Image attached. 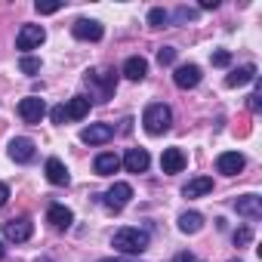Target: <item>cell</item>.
<instances>
[{
  "mask_svg": "<svg viewBox=\"0 0 262 262\" xmlns=\"http://www.w3.org/2000/svg\"><path fill=\"white\" fill-rule=\"evenodd\" d=\"M111 247L120 250L123 256H139L148 250V234L139 231V228H117L114 237H111Z\"/></svg>",
  "mask_w": 262,
  "mask_h": 262,
  "instance_id": "1",
  "label": "cell"
},
{
  "mask_svg": "<svg viewBox=\"0 0 262 262\" xmlns=\"http://www.w3.org/2000/svg\"><path fill=\"white\" fill-rule=\"evenodd\" d=\"M142 123H145V133H148V136H164L167 129H170V123H173L170 105L151 102V105L145 108V114H142Z\"/></svg>",
  "mask_w": 262,
  "mask_h": 262,
  "instance_id": "2",
  "label": "cell"
},
{
  "mask_svg": "<svg viewBox=\"0 0 262 262\" xmlns=\"http://www.w3.org/2000/svg\"><path fill=\"white\" fill-rule=\"evenodd\" d=\"M86 83H90L93 90H99V99H102V102L111 99L114 90H117V77H114V71H108V68H102V71H90V74H86Z\"/></svg>",
  "mask_w": 262,
  "mask_h": 262,
  "instance_id": "3",
  "label": "cell"
},
{
  "mask_svg": "<svg viewBox=\"0 0 262 262\" xmlns=\"http://www.w3.org/2000/svg\"><path fill=\"white\" fill-rule=\"evenodd\" d=\"M31 234H34V222H31L28 216H19V219L4 222V237L13 241V244H25Z\"/></svg>",
  "mask_w": 262,
  "mask_h": 262,
  "instance_id": "4",
  "label": "cell"
},
{
  "mask_svg": "<svg viewBox=\"0 0 262 262\" xmlns=\"http://www.w3.org/2000/svg\"><path fill=\"white\" fill-rule=\"evenodd\" d=\"M129 201H133V185H129V182H114L108 191H105V207L108 210H123Z\"/></svg>",
  "mask_w": 262,
  "mask_h": 262,
  "instance_id": "5",
  "label": "cell"
},
{
  "mask_svg": "<svg viewBox=\"0 0 262 262\" xmlns=\"http://www.w3.org/2000/svg\"><path fill=\"white\" fill-rule=\"evenodd\" d=\"M108 139H114L111 123H90V126L80 129V142H86V145H105Z\"/></svg>",
  "mask_w": 262,
  "mask_h": 262,
  "instance_id": "6",
  "label": "cell"
},
{
  "mask_svg": "<svg viewBox=\"0 0 262 262\" xmlns=\"http://www.w3.org/2000/svg\"><path fill=\"white\" fill-rule=\"evenodd\" d=\"M19 114H22L25 123H40L43 114H47V105H43L40 96H25V99L19 102Z\"/></svg>",
  "mask_w": 262,
  "mask_h": 262,
  "instance_id": "7",
  "label": "cell"
},
{
  "mask_svg": "<svg viewBox=\"0 0 262 262\" xmlns=\"http://www.w3.org/2000/svg\"><path fill=\"white\" fill-rule=\"evenodd\" d=\"M201 65H194V62H188V65H179L176 71H173V80H176V86L179 90H194L198 83H201Z\"/></svg>",
  "mask_w": 262,
  "mask_h": 262,
  "instance_id": "8",
  "label": "cell"
},
{
  "mask_svg": "<svg viewBox=\"0 0 262 262\" xmlns=\"http://www.w3.org/2000/svg\"><path fill=\"white\" fill-rule=\"evenodd\" d=\"M71 34H74L77 40H102L105 28H102V22H96V19H77V22L71 25Z\"/></svg>",
  "mask_w": 262,
  "mask_h": 262,
  "instance_id": "9",
  "label": "cell"
},
{
  "mask_svg": "<svg viewBox=\"0 0 262 262\" xmlns=\"http://www.w3.org/2000/svg\"><path fill=\"white\" fill-rule=\"evenodd\" d=\"M43 40H47V31L40 25H22L19 37H16V47L19 50H37Z\"/></svg>",
  "mask_w": 262,
  "mask_h": 262,
  "instance_id": "10",
  "label": "cell"
},
{
  "mask_svg": "<svg viewBox=\"0 0 262 262\" xmlns=\"http://www.w3.org/2000/svg\"><path fill=\"white\" fill-rule=\"evenodd\" d=\"M34 155H37V148H34V142H31V139L16 136V139L10 142V158H13L16 164H31V161H34Z\"/></svg>",
  "mask_w": 262,
  "mask_h": 262,
  "instance_id": "11",
  "label": "cell"
},
{
  "mask_svg": "<svg viewBox=\"0 0 262 262\" xmlns=\"http://www.w3.org/2000/svg\"><path fill=\"white\" fill-rule=\"evenodd\" d=\"M123 167H126V173H145L148 170V164H151V158H148V151L145 148H129L126 155H123V161H120Z\"/></svg>",
  "mask_w": 262,
  "mask_h": 262,
  "instance_id": "12",
  "label": "cell"
},
{
  "mask_svg": "<svg viewBox=\"0 0 262 262\" xmlns=\"http://www.w3.org/2000/svg\"><path fill=\"white\" fill-rule=\"evenodd\" d=\"M216 170H219L222 176H237V173L244 170V155H237V151H222V155L216 158Z\"/></svg>",
  "mask_w": 262,
  "mask_h": 262,
  "instance_id": "13",
  "label": "cell"
},
{
  "mask_svg": "<svg viewBox=\"0 0 262 262\" xmlns=\"http://www.w3.org/2000/svg\"><path fill=\"white\" fill-rule=\"evenodd\" d=\"M161 170L164 173H182L185 170V155H182V148H164V155H161Z\"/></svg>",
  "mask_w": 262,
  "mask_h": 262,
  "instance_id": "14",
  "label": "cell"
},
{
  "mask_svg": "<svg viewBox=\"0 0 262 262\" xmlns=\"http://www.w3.org/2000/svg\"><path fill=\"white\" fill-rule=\"evenodd\" d=\"M234 210L247 219H259L262 216V198L259 194H244V198L234 201Z\"/></svg>",
  "mask_w": 262,
  "mask_h": 262,
  "instance_id": "15",
  "label": "cell"
},
{
  "mask_svg": "<svg viewBox=\"0 0 262 262\" xmlns=\"http://www.w3.org/2000/svg\"><path fill=\"white\" fill-rule=\"evenodd\" d=\"M47 222H50L53 228L65 231V228H71V222H74V213H71L68 207H62V204H53V207L47 210Z\"/></svg>",
  "mask_w": 262,
  "mask_h": 262,
  "instance_id": "16",
  "label": "cell"
},
{
  "mask_svg": "<svg viewBox=\"0 0 262 262\" xmlns=\"http://www.w3.org/2000/svg\"><path fill=\"white\" fill-rule=\"evenodd\" d=\"M93 170H96L99 176H114V173L120 170V158H117L114 151H102V155L96 158V164H93Z\"/></svg>",
  "mask_w": 262,
  "mask_h": 262,
  "instance_id": "17",
  "label": "cell"
},
{
  "mask_svg": "<svg viewBox=\"0 0 262 262\" xmlns=\"http://www.w3.org/2000/svg\"><path fill=\"white\" fill-rule=\"evenodd\" d=\"M123 74H126V80H145L148 62H145L142 56H129V59L123 62Z\"/></svg>",
  "mask_w": 262,
  "mask_h": 262,
  "instance_id": "18",
  "label": "cell"
},
{
  "mask_svg": "<svg viewBox=\"0 0 262 262\" xmlns=\"http://www.w3.org/2000/svg\"><path fill=\"white\" fill-rule=\"evenodd\" d=\"M213 191V179L210 176H198V179H188V185L182 188V198H204Z\"/></svg>",
  "mask_w": 262,
  "mask_h": 262,
  "instance_id": "19",
  "label": "cell"
},
{
  "mask_svg": "<svg viewBox=\"0 0 262 262\" xmlns=\"http://www.w3.org/2000/svg\"><path fill=\"white\" fill-rule=\"evenodd\" d=\"M86 114H90V99H86V96L68 99V105H65V117H68V120H83Z\"/></svg>",
  "mask_w": 262,
  "mask_h": 262,
  "instance_id": "20",
  "label": "cell"
},
{
  "mask_svg": "<svg viewBox=\"0 0 262 262\" xmlns=\"http://www.w3.org/2000/svg\"><path fill=\"white\" fill-rule=\"evenodd\" d=\"M43 170H47V179H50L53 185H68V179H71V176H68V170H65V164H62L59 158H50Z\"/></svg>",
  "mask_w": 262,
  "mask_h": 262,
  "instance_id": "21",
  "label": "cell"
},
{
  "mask_svg": "<svg viewBox=\"0 0 262 262\" xmlns=\"http://www.w3.org/2000/svg\"><path fill=\"white\" fill-rule=\"evenodd\" d=\"M204 228V216L198 213V210H185L182 216H179V231L182 234H198Z\"/></svg>",
  "mask_w": 262,
  "mask_h": 262,
  "instance_id": "22",
  "label": "cell"
},
{
  "mask_svg": "<svg viewBox=\"0 0 262 262\" xmlns=\"http://www.w3.org/2000/svg\"><path fill=\"white\" fill-rule=\"evenodd\" d=\"M250 80H256V65H241L225 77V86H244Z\"/></svg>",
  "mask_w": 262,
  "mask_h": 262,
  "instance_id": "23",
  "label": "cell"
},
{
  "mask_svg": "<svg viewBox=\"0 0 262 262\" xmlns=\"http://www.w3.org/2000/svg\"><path fill=\"white\" fill-rule=\"evenodd\" d=\"M170 19H173V16H170L167 10H161V7L148 13V25H151V28H167V25H170Z\"/></svg>",
  "mask_w": 262,
  "mask_h": 262,
  "instance_id": "24",
  "label": "cell"
},
{
  "mask_svg": "<svg viewBox=\"0 0 262 262\" xmlns=\"http://www.w3.org/2000/svg\"><path fill=\"white\" fill-rule=\"evenodd\" d=\"M19 68H22L25 74H37V71H40V59H34V56H22V59H19Z\"/></svg>",
  "mask_w": 262,
  "mask_h": 262,
  "instance_id": "25",
  "label": "cell"
},
{
  "mask_svg": "<svg viewBox=\"0 0 262 262\" xmlns=\"http://www.w3.org/2000/svg\"><path fill=\"white\" fill-rule=\"evenodd\" d=\"M158 62H161V65H173V62H176V50H173V47H161V50H158Z\"/></svg>",
  "mask_w": 262,
  "mask_h": 262,
  "instance_id": "26",
  "label": "cell"
},
{
  "mask_svg": "<svg viewBox=\"0 0 262 262\" xmlns=\"http://www.w3.org/2000/svg\"><path fill=\"white\" fill-rule=\"evenodd\" d=\"M250 241H253V231H250V228H237V231H234V244H237V247H247Z\"/></svg>",
  "mask_w": 262,
  "mask_h": 262,
  "instance_id": "27",
  "label": "cell"
},
{
  "mask_svg": "<svg viewBox=\"0 0 262 262\" xmlns=\"http://www.w3.org/2000/svg\"><path fill=\"white\" fill-rule=\"evenodd\" d=\"M213 65H219V68H225V65H231V53H225V50H219V53H213Z\"/></svg>",
  "mask_w": 262,
  "mask_h": 262,
  "instance_id": "28",
  "label": "cell"
},
{
  "mask_svg": "<svg viewBox=\"0 0 262 262\" xmlns=\"http://www.w3.org/2000/svg\"><path fill=\"white\" fill-rule=\"evenodd\" d=\"M62 10V4H37V13L40 16H50V13H59Z\"/></svg>",
  "mask_w": 262,
  "mask_h": 262,
  "instance_id": "29",
  "label": "cell"
},
{
  "mask_svg": "<svg viewBox=\"0 0 262 262\" xmlns=\"http://www.w3.org/2000/svg\"><path fill=\"white\" fill-rule=\"evenodd\" d=\"M50 117H53V123H65L68 117H65V105H56L53 111H50Z\"/></svg>",
  "mask_w": 262,
  "mask_h": 262,
  "instance_id": "30",
  "label": "cell"
},
{
  "mask_svg": "<svg viewBox=\"0 0 262 262\" xmlns=\"http://www.w3.org/2000/svg\"><path fill=\"white\" fill-rule=\"evenodd\" d=\"M194 16H198V10H188V7L176 10V19H179V22H185V19H194Z\"/></svg>",
  "mask_w": 262,
  "mask_h": 262,
  "instance_id": "31",
  "label": "cell"
},
{
  "mask_svg": "<svg viewBox=\"0 0 262 262\" xmlns=\"http://www.w3.org/2000/svg\"><path fill=\"white\" fill-rule=\"evenodd\" d=\"M7 201H10V185H7V182H0V207H4Z\"/></svg>",
  "mask_w": 262,
  "mask_h": 262,
  "instance_id": "32",
  "label": "cell"
},
{
  "mask_svg": "<svg viewBox=\"0 0 262 262\" xmlns=\"http://www.w3.org/2000/svg\"><path fill=\"white\" fill-rule=\"evenodd\" d=\"M259 99H262V93H259V90H256V93H253V96H250V108H253V111H259V105H262V102H259Z\"/></svg>",
  "mask_w": 262,
  "mask_h": 262,
  "instance_id": "33",
  "label": "cell"
},
{
  "mask_svg": "<svg viewBox=\"0 0 262 262\" xmlns=\"http://www.w3.org/2000/svg\"><path fill=\"white\" fill-rule=\"evenodd\" d=\"M173 262H194V256H191V253H179Z\"/></svg>",
  "mask_w": 262,
  "mask_h": 262,
  "instance_id": "34",
  "label": "cell"
},
{
  "mask_svg": "<svg viewBox=\"0 0 262 262\" xmlns=\"http://www.w3.org/2000/svg\"><path fill=\"white\" fill-rule=\"evenodd\" d=\"M219 7V0H204V4H201V10H216Z\"/></svg>",
  "mask_w": 262,
  "mask_h": 262,
  "instance_id": "35",
  "label": "cell"
},
{
  "mask_svg": "<svg viewBox=\"0 0 262 262\" xmlns=\"http://www.w3.org/2000/svg\"><path fill=\"white\" fill-rule=\"evenodd\" d=\"M99 262H133V259H99Z\"/></svg>",
  "mask_w": 262,
  "mask_h": 262,
  "instance_id": "36",
  "label": "cell"
},
{
  "mask_svg": "<svg viewBox=\"0 0 262 262\" xmlns=\"http://www.w3.org/2000/svg\"><path fill=\"white\" fill-rule=\"evenodd\" d=\"M4 253H7V247H4V241H0V259H4Z\"/></svg>",
  "mask_w": 262,
  "mask_h": 262,
  "instance_id": "37",
  "label": "cell"
},
{
  "mask_svg": "<svg viewBox=\"0 0 262 262\" xmlns=\"http://www.w3.org/2000/svg\"><path fill=\"white\" fill-rule=\"evenodd\" d=\"M37 262H53V259H37Z\"/></svg>",
  "mask_w": 262,
  "mask_h": 262,
  "instance_id": "38",
  "label": "cell"
},
{
  "mask_svg": "<svg viewBox=\"0 0 262 262\" xmlns=\"http://www.w3.org/2000/svg\"><path fill=\"white\" fill-rule=\"evenodd\" d=\"M231 262H234V259H231Z\"/></svg>",
  "mask_w": 262,
  "mask_h": 262,
  "instance_id": "39",
  "label": "cell"
}]
</instances>
